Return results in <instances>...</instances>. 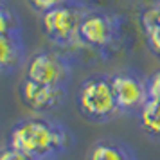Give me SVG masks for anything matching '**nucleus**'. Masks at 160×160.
<instances>
[{
	"mask_svg": "<svg viewBox=\"0 0 160 160\" xmlns=\"http://www.w3.org/2000/svg\"><path fill=\"white\" fill-rule=\"evenodd\" d=\"M25 78L40 85L67 87L72 78V67L65 54L52 49H42L29 58Z\"/></svg>",
	"mask_w": 160,
	"mask_h": 160,
	"instance_id": "obj_5",
	"label": "nucleus"
},
{
	"mask_svg": "<svg viewBox=\"0 0 160 160\" xmlns=\"http://www.w3.org/2000/svg\"><path fill=\"white\" fill-rule=\"evenodd\" d=\"M110 83L115 94L121 113H138L148 101L146 81L133 72H117L110 76Z\"/></svg>",
	"mask_w": 160,
	"mask_h": 160,
	"instance_id": "obj_6",
	"label": "nucleus"
},
{
	"mask_svg": "<svg viewBox=\"0 0 160 160\" xmlns=\"http://www.w3.org/2000/svg\"><path fill=\"white\" fill-rule=\"evenodd\" d=\"M138 115V126L155 142H160V102L148 99Z\"/></svg>",
	"mask_w": 160,
	"mask_h": 160,
	"instance_id": "obj_10",
	"label": "nucleus"
},
{
	"mask_svg": "<svg viewBox=\"0 0 160 160\" xmlns=\"http://www.w3.org/2000/svg\"><path fill=\"white\" fill-rule=\"evenodd\" d=\"M25 61L22 34L0 36V76L15 72Z\"/></svg>",
	"mask_w": 160,
	"mask_h": 160,
	"instance_id": "obj_8",
	"label": "nucleus"
},
{
	"mask_svg": "<svg viewBox=\"0 0 160 160\" xmlns=\"http://www.w3.org/2000/svg\"><path fill=\"white\" fill-rule=\"evenodd\" d=\"M29 2V6L36 13H40V15H43V13H47V11H51V9H54L56 6H59V4H63L65 0H27Z\"/></svg>",
	"mask_w": 160,
	"mask_h": 160,
	"instance_id": "obj_14",
	"label": "nucleus"
},
{
	"mask_svg": "<svg viewBox=\"0 0 160 160\" xmlns=\"http://www.w3.org/2000/svg\"><path fill=\"white\" fill-rule=\"evenodd\" d=\"M146 90H148V99L160 102V70L153 72L146 79Z\"/></svg>",
	"mask_w": 160,
	"mask_h": 160,
	"instance_id": "obj_13",
	"label": "nucleus"
},
{
	"mask_svg": "<svg viewBox=\"0 0 160 160\" xmlns=\"http://www.w3.org/2000/svg\"><path fill=\"white\" fill-rule=\"evenodd\" d=\"M140 23H142V31H144L149 51L160 58V23L155 22H140Z\"/></svg>",
	"mask_w": 160,
	"mask_h": 160,
	"instance_id": "obj_12",
	"label": "nucleus"
},
{
	"mask_svg": "<svg viewBox=\"0 0 160 160\" xmlns=\"http://www.w3.org/2000/svg\"><path fill=\"white\" fill-rule=\"evenodd\" d=\"M72 144V135L59 121L45 115H32L11 126L8 146L36 160H52Z\"/></svg>",
	"mask_w": 160,
	"mask_h": 160,
	"instance_id": "obj_1",
	"label": "nucleus"
},
{
	"mask_svg": "<svg viewBox=\"0 0 160 160\" xmlns=\"http://www.w3.org/2000/svg\"><path fill=\"white\" fill-rule=\"evenodd\" d=\"M88 13L81 0H65L54 9L40 15V25L47 40L58 47H76L79 43V23Z\"/></svg>",
	"mask_w": 160,
	"mask_h": 160,
	"instance_id": "obj_3",
	"label": "nucleus"
},
{
	"mask_svg": "<svg viewBox=\"0 0 160 160\" xmlns=\"http://www.w3.org/2000/svg\"><path fill=\"white\" fill-rule=\"evenodd\" d=\"M140 22H155V23H160V2H157L155 6L148 8L142 13V18Z\"/></svg>",
	"mask_w": 160,
	"mask_h": 160,
	"instance_id": "obj_16",
	"label": "nucleus"
},
{
	"mask_svg": "<svg viewBox=\"0 0 160 160\" xmlns=\"http://www.w3.org/2000/svg\"><path fill=\"white\" fill-rule=\"evenodd\" d=\"M122 32V20L115 13L88 9L79 23V43L92 47L95 51H104L117 43Z\"/></svg>",
	"mask_w": 160,
	"mask_h": 160,
	"instance_id": "obj_4",
	"label": "nucleus"
},
{
	"mask_svg": "<svg viewBox=\"0 0 160 160\" xmlns=\"http://www.w3.org/2000/svg\"><path fill=\"white\" fill-rule=\"evenodd\" d=\"M18 94L27 110L34 112V113H51L65 102L67 90L65 87L40 85V83H34V81L23 78L20 88H18Z\"/></svg>",
	"mask_w": 160,
	"mask_h": 160,
	"instance_id": "obj_7",
	"label": "nucleus"
},
{
	"mask_svg": "<svg viewBox=\"0 0 160 160\" xmlns=\"http://www.w3.org/2000/svg\"><path fill=\"white\" fill-rule=\"evenodd\" d=\"M22 34V23L15 9L0 4V36H16Z\"/></svg>",
	"mask_w": 160,
	"mask_h": 160,
	"instance_id": "obj_11",
	"label": "nucleus"
},
{
	"mask_svg": "<svg viewBox=\"0 0 160 160\" xmlns=\"http://www.w3.org/2000/svg\"><path fill=\"white\" fill-rule=\"evenodd\" d=\"M0 160H36V158H32L29 155L18 151V149L11 148V146H6V148L0 149Z\"/></svg>",
	"mask_w": 160,
	"mask_h": 160,
	"instance_id": "obj_15",
	"label": "nucleus"
},
{
	"mask_svg": "<svg viewBox=\"0 0 160 160\" xmlns=\"http://www.w3.org/2000/svg\"><path fill=\"white\" fill-rule=\"evenodd\" d=\"M76 102L79 113L90 122H108L122 115L108 76H90L83 79Z\"/></svg>",
	"mask_w": 160,
	"mask_h": 160,
	"instance_id": "obj_2",
	"label": "nucleus"
},
{
	"mask_svg": "<svg viewBox=\"0 0 160 160\" xmlns=\"http://www.w3.org/2000/svg\"><path fill=\"white\" fill-rule=\"evenodd\" d=\"M87 160H137V157L128 144L115 138H102L90 148Z\"/></svg>",
	"mask_w": 160,
	"mask_h": 160,
	"instance_id": "obj_9",
	"label": "nucleus"
}]
</instances>
